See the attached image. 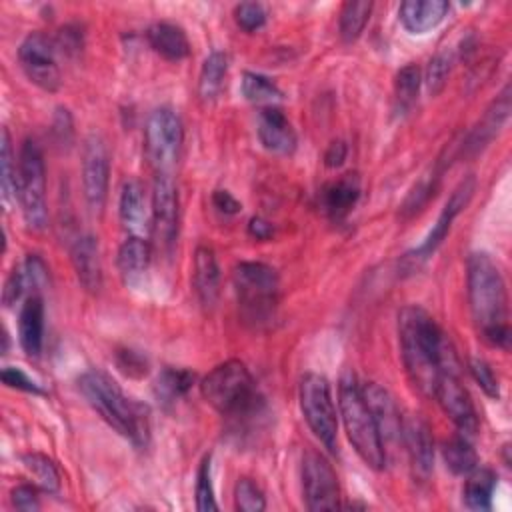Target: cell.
I'll return each mask as SVG.
<instances>
[{
  "label": "cell",
  "mask_w": 512,
  "mask_h": 512,
  "mask_svg": "<svg viewBox=\"0 0 512 512\" xmlns=\"http://www.w3.org/2000/svg\"><path fill=\"white\" fill-rule=\"evenodd\" d=\"M398 340L410 382L432 396L444 370H458L456 354L436 320L420 306H404L398 314Z\"/></svg>",
  "instance_id": "cell-1"
},
{
  "label": "cell",
  "mask_w": 512,
  "mask_h": 512,
  "mask_svg": "<svg viewBox=\"0 0 512 512\" xmlns=\"http://www.w3.org/2000/svg\"><path fill=\"white\" fill-rule=\"evenodd\" d=\"M468 302L472 320L482 340L496 348H508V296L500 268L486 252H474L466 264Z\"/></svg>",
  "instance_id": "cell-2"
},
{
  "label": "cell",
  "mask_w": 512,
  "mask_h": 512,
  "mask_svg": "<svg viewBox=\"0 0 512 512\" xmlns=\"http://www.w3.org/2000/svg\"><path fill=\"white\" fill-rule=\"evenodd\" d=\"M78 388L90 408L134 446H146L150 438L148 408L128 398L104 372L88 370L78 378Z\"/></svg>",
  "instance_id": "cell-3"
},
{
  "label": "cell",
  "mask_w": 512,
  "mask_h": 512,
  "mask_svg": "<svg viewBox=\"0 0 512 512\" xmlns=\"http://www.w3.org/2000/svg\"><path fill=\"white\" fill-rule=\"evenodd\" d=\"M204 400L222 416L244 418L260 410L262 398L244 362L226 360L214 366L200 382Z\"/></svg>",
  "instance_id": "cell-4"
},
{
  "label": "cell",
  "mask_w": 512,
  "mask_h": 512,
  "mask_svg": "<svg viewBox=\"0 0 512 512\" xmlns=\"http://www.w3.org/2000/svg\"><path fill=\"white\" fill-rule=\"evenodd\" d=\"M338 406L346 428V436L362 458V462L374 470H382L386 464V448L374 424V418L362 398V390L352 372H344L338 386Z\"/></svg>",
  "instance_id": "cell-5"
},
{
  "label": "cell",
  "mask_w": 512,
  "mask_h": 512,
  "mask_svg": "<svg viewBox=\"0 0 512 512\" xmlns=\"http://www.w3.org/2000/svg\"><path fill=\"white\" fill-rule=\"evenodd\" d=\"M232 282L242 316L254 324L268 322L278 300L276 270L264 262H240L234 266Z\"/></svg>",
  "instance_id": "cell-6"
},
{
  "label": "cell",
  "mask_w": 512,
  "mask_h": 512,
  "mask_svg": "<svg viewBox=\"0 0 512 512\" xmlns=\"http://www.w3.org/2000/svg\"><path fill=\"white\" fill-rule=\"evenodd\" d=\"M18 202L22 208L24 222L32 230H44L48 224L46 204V166L40 146L26 138L18 152Z\"/></svg>",
  "instance_id": "cell-7"
},
{
  "label": "cell",
  "mask_w": 512,
  "mask_h": 512,
  "mask_svg": "<svg viewBox=\"0 0 512 512\" xmlns=\"http://www.w3.org/2000/svg\"><path fill=\"white\" fill-rule=\"evenodd\" d=\"M302 416L312 430V434L330 450L336 452V436H338V416L332 400L330 382L322 374H306L300 380L298 390Z\"/></svg>",
  "instance_id": "cell-8"
},
{
  "label": "cell",
  "mask_w": 512,
  "mask_h": 512,
  "mask_svg": "<svg viewBox=\"0 0 512 512\" xmlns=\"http://www.w3.org/2000/svg\"><path fill=\"white\" fill-rule=\"evenodd\" d=\"M182 122L172 108H156L144 128L146 156L156 172H170L182 148Z\"/></svg>",
  "instance_id": "cell-9"
},
{
  "label": "cell",
  "mask_w": 512,
  "mask_h": 512,
  "mask_svg": "<svg viewBox=\"0 0 512 512\" xmlns=\"http://www.w3.org/2000/svg\"><path fill=\"white\" fill-rule=\"evenodd\" d=\"M302 494L308 510H336L340 506V484L324 454L306 450L302 456Z\"/></svg>",
  "instance_id": "cell-10"
},
{
  "label": "cell",
  "mask_w": 512,
  "mask_h": 512,
  "mask_svg": "<svg viewBox=\"0 0 512 512\" xmlns=\"http://www.w3.org/2000/svg\"><path fill=\"white\" fill-rule=\"evenodd\" d=\"M178 220H180V204L178 190L170 176V172H156L150 200V222L152 234L158 246L170 254L176 238H178Z\"/></svg>",
  "instance_id": "cell-11"
},
{
  "label": "cell",
  "mask_w": 512,
  "mask_h": 512,
  "mask_svg": "<svg viewBox=\"0 0 512 512\" xmlns=\"http://www.w3.org/2000/svg\"><path fill=\"white\" fill-rule=\"evenodd\" d=\"M110 152L106 140L92 132L82 148V192L92 214H102L108 198Z\"/></svg>",
  "instance_id": "cell-12"
},
{
  "label": "cell",
  "mask_w": 512,
  "mask_h": 512,
  "mask_svg": "<svg viewBox=\"0 0 512 512\" xmlns=\"http://www.w3.org/2000/svg\"><path fill=\"white\" fill-rule=\"evenodd\" d=\"M56 52V44L42 32H30L18 48V60L24 74L32 84L46 92H56L62 82Z\"/></svg>",
  "instance_id": "cell-13"
},
{
  "label": "cell",
  "mask_w": 512,
  "mask_h": 512,
  "mask_svg": "<svg viewBox=\"0 0 512 512\" xmlns=\"http://www.w3.org/2000/svg\"><path fill=\"white\" fill-rule=\"evenodd\" d=\"M474 190H476V178H474L472 174L458 182V186L452 190L450 198L446 200L442 212L438 214V220H436V224L432 226V230H430V234L426 236V240H424L416 250H412V252L406 254L404 262H410V270L418 268L424 260H428V258L436 252V248H438V246L444 242V238L448 236V232H450L452 222L456 220V216L468 206V202H470Z\"/></svg>",
  "instance_id": "cell-14"
},
{
  "label": "cell",
  "mask_w": 512,
  "mask_h": 512,
  "mask_svg": "<svg viewBox=\"0 0 512 512\" xmlns=\"http://www.w3.org/2000/svg\"><path fill=\"white\" fill-rule=\"evenodd\" d=\"M432 396L438 400L444 414L454 422L460 434L474 436L478 430V414L474 402L460 382L458 370L440 372Z\"/></svg>",
  "instance_id": "cell-15"
},
{
  "label": "cell",
  "mask_w": 512,
  "mask_h": 512,
  "mask_svg": "<svg viewBox=\"0 0 512 512\" xmlns=\"http://www.w3.org/2000/svg\"><path fill=\"white\" fill-rule=\"evenodd\" d=\"M512 110V94H510V84L502 88V92L492 100V104L484 110L482 118L474 124V128L462 138L458 150L462 156H476L482 152L492 138L500 132V128L506 124L508 116Z\"/></svg>",
  "instance_id": "cell-16"
},
{
  "label": "cell",
  "mask_w": 512,
  "mask_h": 512,
  "mask_svg": "<svg viewBox=\"0 0 512 512\" xmlns=\"http://www.w3.org/2000/svg\"><path fill=\"white\" fill-rule=\"evenodd\" d=\"M360 390H362V398L374 418V424L378 428L382 444L400 442L404 420L400 416V410H398L392 394L378 382H366L364 386H360Z\"/></svg>",
  "instance_id": "cell-17"
},
{
  "label": "cell",
  "mask_w": 512,
  "mask_h": 512,
  "mask_svg": "<svg viewBox=\"0 0 512 512\" xmlns=\"http://www.w3.org/2000/svg\"><path fill=\"white\" fill-rule=\"evenodd\" d=\"M402 442L406 446L412 472L418 480H428L434 468V442L430 426L420 416L402 422Z\"/></svg>",
  "instance_id": "cell-18"
},
{
  "label": "cell",
  "mask_w": 512,
  "mask_h": 512,
  "mask_svg": "<svg viewBox=\"0 0 512 512\" xmlns=\"http://www.w3.org/2000/svg\"><path fill=\"white\" fill-rule=\"evenodd\" d=\"M256 132L268 152L292 154L296 148V132L278 106H266L258 112Z\"/></svg>",
  "instance_id": "cell-19"
},
{
  "label": "cell",
  "mask_w": 512,
  "mask_h": 512,
  "mask_svg": "<svg viewBox=\"0 0 512 512\" xmlns=\"http://www.w3.org/2000/svg\"><path fill=\"white\" fill-rule=\"evenodd\" d=\"M70 260L80 286L90 294H98L102 288V260L98 240L92 234L78 236L70 248Z\"/></svg>",
  "instance_id": "cell-20"
},
{
  "label": "cell",
  "mask_w": 512,
  "mask_h": 512,
  "mask_svg": "<svg viewBox=\"0 0 512 512\" xmlns=\"http://www.w3.org/2000/svg\"><path fill=\"white\" fill-rule=\"evenodd\" d=\"M118 214H120L122 226L130 232V236H142L148 228H152L150 208L146 202V190L140 180L130 178L122 184L120 200H118Z\"/></svg>",
  "instance_id": "cell-21"
},
{
  "label": "cell",
  "mask_w": 512,
  "mask_h": 512,
  "mask_svg": "<svg viewBox=\"0 0 512 512\" xmlns=\"http://www.w3.org/2000/svg\"><path fill=\"white\" fill-rule=\"evenodd\" d=\"M192 284L200 304L206 310L214 308L220 294V266L210 246H198L194 252Z\"/></svg>",
  "instance_id": "cell-22"
},
{
  "label": "cell",
  "mask_w": 512,
  "mask_h": 512,
  "mask_svg": "<svg viewBox=\"0 0 512 512\" xmlns=\"http://www.w3.org/2000/svg\"><path fill=\"white\" fill-rule=\"evenodd\" d=\"M358 198H360V178L358 174L348 172L322 188L320 208L332 220H342L356 206Z\"/></svg>",
  "instance_id": "cell-23"
},
{
  "label": "cell",
  "mask_w": 512,
  "mask_h": 512,
  "mask_svg": "<svg viewBox=\"0 0 512 512\" xmlns=\"http://www.w3.org/2000/svg\"><path fill=\"white\" fill-rule=\"evenodd\" d=\"M18 340L28 356H40L44 342V304L38 294H30L20 308Z\"/></svg>",
  "instance_id": "cell-24"
},
{
  "label": "cell",
  "mask_w": 512,
  "mask_h": 512,
  "mask_svg": "<svg viewBox=\"0 0 512 512\" xmlns=\"http://www.w3.org/2000/svg\"><path fill=\"white\" fill-rule=\"evenodd\" d=\"M448 8L446 0H406L398 8V18L408 32L424 34L444 20Z\"/></svg>",
  "instance_id": "cell-25"
},
{
  "label": "cell",
  "mask_w": 512,
  "mask_h": 512,
  "mask_svg": "<svg viewBox=\"0 0 512 512\" xmlns=\"http://www.w3.org/2000/svg\"><path fill=\"white\" fill-rule=\"evenodd\" d=\"M146 38L150 48L164 60L178 62L188 58L190 54V40L178 24L156 22L146 30Z\"/></svg>",
  "instance_id": "cell-26"
},
{
  "label": "cell",
  "mask_w": 512,
  "mask_h": 512,
  "mask_svg": "<svg viewBox=\"0 0 512 512\" xmlns=\"http://www.w3.org/2000/svg\"><path fill=\"white\" fill-rule=\"evenodd\" d=\"M152 262V248L150 242L144 240V236H128L116 256L118 270L126 282H134L144 276Z\"/></svg>",
  "instance_id": "cell-27"
},
{
  "label": "cell",
  "mask_w": 512,
  "mask_h": 512,
  "mask_svg": "<svg viewBox=\"0 0 512 512\" xmlns=\"http://www.w3.org/2000/svg\"><path fill=\"white\" fill-rule=\"evenodd\" d=\"M226 74H228V56L218 50L210 52L198 76V96L204 104H212L220 96Z\"/></svg>",
  "instance_id": "cell-28"
},
{
  "label": "cell",
  "mask_w": 512,
  "mask_h": 512,
  "mask_svg": "<svg viewBox=\"0 0 512 512\" xmlns=\"http://www.w3.org/2000/svg\"><path fill=\"white\" fill-rule=\"evenodd\" d=\"M444 168H446V162L440 158L426 174H422L420 180H416V184L410 188L404 202L400 204V216L402 218H412L414 214H418L428 204V200L436 194L440 174L444 172Z\"/></svg>",
  "instance_id": "cell-29"
},
{
  "label": "cell",
  "mask_w": 512,
  "mask_h": 512,
  "mask_svg": "<svg viewBox=\"0 0 512 512\" xmlns=\"http://www.w3.org/2000/svg\"><path fill=\"white\" fill-rule=\"evenodd\" d=\"M496 488V474L490 468H474L462 490L464 506L470 510H490L492 494Z\"/></svg>",
  "instance_id": "cell-30"
},
{
  "label": "cell",
  "mask_w": 512,
  "mask_h": 512,
  "mask_svg": "<svg viewBox=\"0 0 512 512\" xmlns=\"http://www.w3.org/2000/svg\"><path fill=\"white\" fill-rule=\"evenodd\" d=\"M442 456L448 470L458 476H468L478 466L476 450L472 448L468 436L464 434H456L448 438L442 446Z\"/></svg>",
  "instance_id": "cell-31"
},
{
  "label": "cell",
  "mask_w": 512,
  "mask_h": 512,
  "mask_svg": "<svg viewBox=\"0 0 512 512\" xmlns=\"http://www.w3.org/2000/svg\"><path fill=\"white\" fill-rule=\"evenodd\" d=\"M194 384V372L186 370V368H172L166 366L154 384V392L158 396V400H162L164 404L176 402L178 398H182Z\"/></svg>",
  "instance_id": "cell-32"
},
{
  "label": "cell",
  "mask_w": 512,
  "mask_h": 512,
  "mask_svg": "<svg viewBox=\"0 0 512 512\" xmlns=\"http://www.w3.org/2000/svg\"><path fill=\"white\" fill-rule=\"evenodd\" d=\"M240 90L248 102L258 104L262 108L276 106V102L282 100V90L276 86V82L258 72H244Z\"/></svg>",
  "instance_id": "cell-33"
},
{
  "label": "cell",
  "mask_w": 512,
  "mask_h": 512,
  "mask_svg": "<svg viewBox=\"0 0 512 512\" xmlns=\"http://www.w3.org/2000/svg\"><path fill=\"white\" fill-rule=\"evenodd\" d=\"M420 82H422V76L416 64H406L404 68L398 70L394 80V112L398 116L406 114L416 102Z\"/></svg>",
  "instance_id": "cell-34"
},
{
  "label": "cell",
  "mask_w": 512,
  "mask_h": 512,
  "mask_svg": "<svg viewBox=\"0 0 512 512\" xmlns=\"http://www.w3.org/2000/svg\"><path fill=\"white\" fill-rule=\"evenodd\" d=\"M370 12H372V2H366V0H358V2H346L340 10V20H338V30H340V38L344 42H354L368 18H370Z\"/></svg>",
  "instance_id": "cell-35"
},
{
  "label": "cell",
  "mask_w": 512,
  "mask_h": 512,
  "mask_svg": "<svg viewBox=\"0 0 512 512\" xmlns=\"http://www.w3.org/2000/svg\"><path fill=\"white\" fill-rule=\"evenodd\" d=\"M22 466L42 490L56 492L60 488V472L48 456L40 452H28L22 456Z\"/></svg>",
  "instance_id": "cell-36"
},
{
  "label": "cell",
  "mask_w": 512,
  "mask_h": 512,
  "mask_svg": "<svg viewBox=\"0 0 512 512\" xmlns=\"http://www.w3.org/2000/svg\"><path fill=\"white\" fill-rule=\"evenodd\" d=\"M16 174L18 164L12 154V140L8 128H2V140H0V190L2 200L8 206L12 198H18V186H16Z\"/></svg>",
  "instance_id": "cell-37"
},
{
  "label": "cell",
  "mask_w": 512,
  "mask_h": 512,
  "mask_svg": "<svg viewBox=\"0 0 512 512\" xmlns=\"http://www.w3.org/2000/svg\"><path fill=\"white\" fill-rule=\"evenodd\" d=\"M234 504L240 512H262L266 508V498L254 480L240 478L234 486Z\"/></svg>",
  "instance_id": "cell-38"
},
{
  "label": "cell",
  "mask_w": 512,
  "mask_h": 512,
  "mask_svg": "<svg viewBox=\"0 0 512 512\" xmlns=\"http://www.w3.org/2000/svg\"><path fill=\"white\" fill-rule=\"evenodd\" d=\"M196 510L200 512H214L218 510V504L214 500V486H212V476H210V454L202 458L196 474Z\"/></svg>",
  "instance_id": "cell-39"
},
{
  "label": "cell",
  "mask_w": 512,
  "mask_h": 512,
  "mask_svg": "<svg viewBox=\"0 0 512 512\" xmlns=\"http://www.w3.org/2000/svg\"><path fill=\"white\" fill-rule=\"evenodd\" d=\"M450 68H452V56L446 54V52H440L436 54L430 62H428V68H426V88L432 96L440 94L442 88L446 86V80L450 76Z\"/></svg>",
  "instance_id": "cell-40"
},
{
  "label": "cell",
  "mask_w": 512,
  "mask_h": 512,
  "mask_svg": "<svg viewBox=\"0 0 512 512\" xmlns=\"http://www.w3.org/2000/svg\"><path fill=\"white\" fill-rule=\"evenodd\" d=\"M234 20L244 32H256L266 24V10L258 2H240L234 8Z\"/></svg>",
  "instance_id": "cell-41"
},
{
  "label": "cell",
  "mask_w": 512,
  "mask_h": 512,
  "mask_svg": "<svg viewBox=\"0 0 512 512\" xmlns=\"http://www.w3.org/2000/svg\"><path fill=\"white\" fill-rule=\"evenodd\" d=\"M468 370L472 374V378L476 380V384L482 388V392L490 398H496L500 396V386H498V378L494 374V370L490 368V364L482 358H470L468 362Z\"/></svg>",
  "instance_id": "cell-42"
},
{
  "label": "cell",
  "mask_w": 512,
  "mask_h": 512,
  "mask_svg": "<svg viewBox=\"0 0 512 512\" xmlns=\"http://www.w3.org/2000/svg\"><path fill=\"white\" fill-rule=\"evenodd\" d=\"M22 272L28 284V290H40L48 284V266L38 254H28V258L22 264Z\"/></svg>",
  "instance_id": "cell-43"
},
{
  "label": "cell",
  "mask_w": 512,
  "mask_h": 512,
  "mask_svg": "<svg viewBox=\"0 0 512 512\" xmlns=\"http://www.w3.org/2000/svg\"><path fill=\"white\" fill-rule=\"evenodd\" d=\"M2 382L8 388H16V390L30 392V394H44V390L40 388L38 382H34L28 374H24L20 368H14V366L2 368Z\"/></svg>",
  "instance_id": "cell-44"
},
{
  "label": "cell",
  "mask_w": 512,
  "mask_h": 512,
  "mask_svg": "<svg viewBox=\"0 0 512 512\" xmlns=\"http://www.w3.org/2000/svg\"><path fill=\"white\" fill-rule=\"evenodd\" d=\"M26 290H28V284H26V278H24L22 268H14L12 274L8 276L6 284H4V290H2V302H4V306L16 304V302L24 296Z\"/></svg>",
  "instance_id": "cell-45"
},
{
  "label": "cell",
  "mask_w": 512,
  "mask_h": 512,
  "mask_svg": "<svg viewBox=\"0 0 512 512\" xmlns=\"http://www.w3.org/2000/svg\"><path fill=\"white\" fill-rule=\"evenodd\" d=\"M12 504L16 510H22V512H34L40 508V498H38V492L34 486L30 484H20L16 486L12 492Z\"/></svg>",
  "instance_id": "cell-46"
},
{
  "label": "cell",
  "mask_w": 512,
  "mask_h": 512,
  "mask_svg": "<svg viewBox=\"0 0 512 512\" xmlns=\"http://www.w3.org/2000/svg\"><path fill=\"white\" fill-rule=\"evenodd\" d=\"M118 368L128 376H144L148 372V362L134 350H120L116 356Z\"/></svg>",
  "instance_id": "cell-47"
},
{
  "label": "cell",
  "mask_w": 512,
  "mask_h": 512,
  "mask_svg": "<svg viewBox=\"0 0 512 512\" xmlns=\"http://www.w3.org/2000/svg\"><path fill=\"white\" fill-rule=\"evenodd\" d=\"M54 44H56V50H60L62 54L72 56V54H78V52H80V48H82V36H80V32H78L76 28L66 26V28L60 30V34H58V38H56Z\"/></svg>",
  "instance_id": "cell-48"
},
{
  "label": "cell",
  "mask_w": 512,
  "mask_h": 512,
  "mask_svg": "<svg viewBox=\"0 0 512 512\" xmlns=\"http://www.w3.org/2000/svg\"><path fill=\"white\" fill-rule=\"evenodd\" d=\"M212 204L214 208L220 212V214H226V216H232V214H238L240 212V202L228 192V190H214L212 194Z\"/></svg>",
  "instance_id": "cell-49"
},
{
  "label": "cell",
  "mask_w": 512,
  "mask_h": 512,
  "mask_svg": "<svg viewBox=\"0 0 512 512\" xmlns=\"http://www.w3.org/2000/svg\"><path fill=\"white\" fill-rule=\"evenodd\" d=\"M346 154H348V148L342 140H334L330 142V146L326 148V154H324V164L328 168H338L344 160H346Z\"/></svg>",
  "instance_id": "cell-50"
},
{
  "label": "cell",
  "mask_w": 512,
  "mask_h": 512,
  "mask_svg": "<svg viewBox=\"0 0 512 512\" xmlns=\"http://www.w3.org/2000/svg\"><path fill=\"white\" fill-rule=\"evenodd\" d=\"M248 234L256 240H268L274 234V226L260 216H252L248 222Z\"/></svg>",
  "instance_id": "cell-51"
},
{
  "label": "cell",
  "mask_w": 512,
  "mask_h": 512,
  "mask_svg": "<svg viewBox=\"0 0 512 512\" xmlns=\"http://www.w3.org/2000/svg\"><path fill=\"white\" fill-rule=\"evenodd\" d=\"M54 132L58 134V140L60 142H68V138L64 136V132H68V134H72V120H70V114H68V110H62V108H58V114H56V120H54Z\"/></svg>",
  "instance_id": "cell-52"
}]
</instances>
